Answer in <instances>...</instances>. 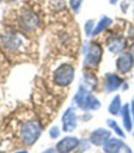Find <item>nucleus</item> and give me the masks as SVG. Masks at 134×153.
Listing matches in <instances>:
<instances>
[{
  "label": "nucleus",
  "instance_id": "6",
  "mask_svg": "<svg viewBox=\"0 0 134 153\" xmlns=\"http://www.w3.org/2000/svg\"><path fill=\"white\" fill-rule=\"evenodd\" d=\"M133 65V57L130 53H123L117 60V68L118 70L125 74L129 72Z\"/></svg>",
  "mask_w": 134,
  "mask_h": 153
},
{
  "label": "nucleus",
  "instance_id": "23",
  "mask_svg": "<svg viewBox=\"0 0 134 153\" xmlns=\"http://www.w3.org/2000/svg\"><path fill=\"white\" fill-rule=\"evenodd\" d=\"M10 1H15V0H10Z\"/></svg>",
  "mask_w": 134,
  "mask_h": 153
},
{
  "label": "nucleus",
  "instance_id": "12",
  "mask_svg": "<svg viewBox=\"0 0 134 153\" xmlns=\"http://www.w3.org/2000/svg\"><path fill=\"white\" fill-rule=\"evenodd\" d=\"M108 50L112 53H119L126 47V40L120 37L112 38L107 43Z\"/></svg>",
  "mask_w": 134,
  "mask_h": 153
},
{
  "label": "nucleus",
  "instance_id": "15",
  "mask_svg": "<svg viewBox=\"0 0 134 153\" xmlns=\"http://www.w3.org/2000/svg\"><path fill=\"white\" fill-rule=\"evenodd\" d=\"M111 22H112V20H111V19L107 18V17H104L101 20L99 21L98 24L96 25V29L93 30V35H97L98 33H100L101 31H103L107 26H109L111 24Z\"/></svg>",
  "mask_w": 134,
  "mask_h": 153
},
{
  "label": "nucleus",
  "instance_id": "13",
  "mask_svg": "<svg viewBox=\"0 0 134 153\" xmlns=\"http://www.w3.org/2000/svg\"><path fill=\"white\" fill-rule=\"evenodd\" d=\"M84 80H85V83L82 85L83 88L87 91H92L96 86V79L94 75H91V74H87V75H85L84 76Z\"/></svg>",
  "mask_w": 134,
  "mask_h": 153
},
{
  "label": "nucleus",
  "instance_id": "21",
  "mask_svg": "<svg viewBox=\"0 0 134 153\" xmlns=\"http://www.w3.org/2000/svg\"><path fill=\"white\" fill-rule=\"evenodd\" d=\"M118 1H119V0H110V3L111 4H116Z\"/></svg>",
  "mask_w": 134,
  "mask_h": 153
},
{
  "label": "nucleus",
  "instance_id": "9",
  "mask_svg": "<svg viewBox=\"0 0 134 153\" xmlns=\"http://www.w3.org/2000/svg\"><path fill=\"white\" fill-rule=\"evenodd\" d=\"M2 42H3L4 46L7 50H10V51H16V50H18L20 47V45H22L21 39L18 35L12 34V33L7 34L5 37H3Z\"/></svg>",
  "mask_w": 134,
  "mask_h": 153
},
{
  "label": "nucleus",
  "instance_id": "11",
  "mask_svg": "<svg viewBox=\"0 0 134 153\" xmlns=\"http://www.w3.org/2000/svg\"><path fill=\"white\" fill-rule=\"evenodd\" d=\"M124 146L125 145L123 144V142L117 138H111L109 140L107 139V142L104 144V151L109 153L119 152Z\"/></svg>",
  "mask_w": 134,
  "mask_h": 153
},
{
  "label": "nucleus",
  "instance_id": "8",
  "mask_svg": "<svg viewBox=\"0 0 134 153\" xmlns=\"http://www.w3.org/2000/svg\"><path fill=\"white\" fill-rule=\"evenodd\" d=\"M78 145H79V141L75 137H67L63 139H62L57 144L56 148L59 152H70L74 150Z\"/></svg>",
  "mask_w": 134,
  "mask_h": 153
},
{
  "label": "nucleus",
  "instance_id": "10",
  "mask_svg": "<svg viewBox=\"0 0 134 153\" xmlns=\"http://www.w3.org/2000/svg\"><path fill=\"white\" fill-rule=\"evenodd\" d=\"M121 84H122V79L117 75H114V74L107 75V76L106 78L105 86H106V90L107 92L116 91Z\"/></svg>",
  "mask_w": 134,
  "mask_h": 153
},
{
  "label": "nucleus",
  "instance_id": "22",
  "mask_svg": "<svg viewBox=\"0 0 134 153\" xmlns=\"http://www.w3.org/2000/svg\"><path fill=\"white\" fill-rule=\"evenodd\" d=\"M132 113H133V115H134V102L132 103Z\"/></svg>",
  "mask_w": 134,
  "mask_h": 153
},
{
  "label": "nucleus",
  "instance_id": "20",
  "mask_svg": "<svg viewBox=\"0 0 134 153\" xmlns=\"http://www.w3.org/2000/svg\"><path fill=\"white\" fill-rule=\"evenodd\" d=\"M93 21L92 20H89L86 22V25H85V31H86V34L89 35L91 33L92 31V27H93Z\"/></svg>",
  "mask_w": 134,
  "mask_h": 153
},
{
  "label": "nucleus",
  "instance_id": "16",
  "mask_svg": "<svg viewBox=\"0 0 134 153\" xmlns=\"http://www.w3.org/2000/svg\"><path fill=\"white\" fill-rule=\"evenodd\" d=\"M120 104H121V102H120V98L119 95L115 96L114 99L111 102L109 107H108V111L111 114L113 115H117L119 111H120Z\"/></svg>",
  "mask_w": 134,
  "mask_h": 153
},
{
  "label": "nucleus",
  "instance_id": "17",
  "mask_svg": "<svg viewBox=\"0 0 134 153\" xmlns=\"http://www.w3.org/2000/svg\"><path fill=\"white\" fill-rule=\"evenodd\" d=\"M107 125L115 131V132L117 133V135H119L121 137H125V135L123 133V131L120 129V127L118 126V124L115 121H113V120H108V121H107Z\"/></svg>",
  "mask_w": 134,
  "mask_h": 153
},
{
  "label": "nucleus",
  "instance_id": "1",
  "mask_svg": "<svg viewBox=\"0 0 134 153\" xmlns=\"http://www.w3.org/2000/svg\"><path fill=\"white\" fill-rule=\"evenodd\" d=\"M41 132L40 126L36 121H29L24 124L21 127V138L26 145L34 144L39 138Z\"/></svg>",
  "mask_w": 134,
  "mask_h": 153
},
{
  "label": "nucleus",
  "instance_id": "7",
  "mask_svg": "<svg viewBox=\"0 0 134 153\" xmlns=\"http://www.w3.org/2000/svg\"><path fill=\"white\" fill-rule=\"evenodd\" d=\"M110 137V132L104 128H98L91 134L90 141L96 146L104 145Z\"/></svg>",
  "mask_w": 134,
  "mask_h": 153
},
{
  "label": "nucleus",
  "instance_id": "2",
  "mask_svg": "<svg viewBox=\"0 0 134 153\" xmlns=\"http://www.w3.org/2000/svg\"><path fill=\"white\" fill-rule=\"evenodd\" d=\"M74 78V70L70 65H63L55 70L53 74V80L58 86L65 87L71 84Z\"/></svg>",
  "mask_w": 134,
  "mask_h": 153
},
{
  "label": "nucleus",
  "instance_id": "4",
  "mask_svg": "<svg viewBox=\"0 0 134 153\" xmlns=\"http://www.w3.org/2000/svg\"><path fill=\"white\" fill-rule=\"evenodd\" d=\"M18 23L23 30L27 31H33L37 29L39 19L34 12L30 10H24L18 18Z\"/></svg>",
  "mask_w": 134,
  "mask_h": 153
},
{
  "label": "nucleus",
  "instance_id": "19",
  "mask_svg": "<svg viewBox=\"0 0 134 153\" xmlns=\"http://www.w3.org/2000/svg\"><path fill=\"white\" fill-rule=\"evenodd\" d=\"M60 134V131L59 129L56 127V126H53L51 130H50V136L52 137V138H56Z\"/></svg>",
  "mask_w": 134,
  "mask_h": 153
},
{
  "label": "nucleus",
  "instance_id": "14",
  "mask_svg": "<svg viewBox=\"0 0 134 153\" xmlns=\"http://www.w3.org/2000/svg\"><path fill=\"white\" fill-rule=\"evenodd\" d=\"M122 118H123V125L125 128L128 131H130L132 128V123H131L130 114L129 104H125L124 107L122 108Z\"/></svg>",
  "mask_w": 134,
  "mask_h": 153
},
{
  "label": "nucleus",
  "instance_id": "18",
  "mask_svg": "<svg viewBox=\"0 0 134 153\" xmlns=\"http://www.w3.org/2000/svg\"><path fill=\"white\" fill-rule=\"evenodd\" d=\"M82 3V0H70V5L74 11L77 12Z\"/></svg>",
  "mask_w": 134,
  "mask_h": 153
},
{
  "label": "nucleus",
  "instance_id": "5",
  "mask_svg": "<svg viewBox=\"0 0 134 153\" xmlns=\"http://www.w3.org/2000/svg\"><path fill=\"white\" fill-rule=\"evenodd\" d=\"M63 126L65 132H71L76 127V115L73 108H68L63 114Z\"/></svg>",
  "mask_w": 134,
  "mask_h": 153
},
{
  "label": "nucleus",
  "instance_id": "24",
  "mask_svg": "<svg viewBox=\"0 0 134 153\" xmlns=\"http://www.w3.org/2000/svg\"><path fill=\"white\" fill-rule=\"evenodd\" d=\"M133 137H134V134H133Z\"/></svg>",
  "mask_w": 134,
  "mask_h": 153
},
{
  "label": "nucleus",
  "instance_id": "3",
  "mask_svg": "<svg viewBox=\"0 0 134 153\" xmlns=\"http://www.w3.org/2000/svg\"><path fill=\"white\" fill-rule=\"evenodd\" d=\"M102 57V48L98 43H91L88 48L87 54L85 60V65L87 68H96L100 63Z\"/></svg>",
  "mask_w": 134,
  "mask_h": 153
}]
</instances>
